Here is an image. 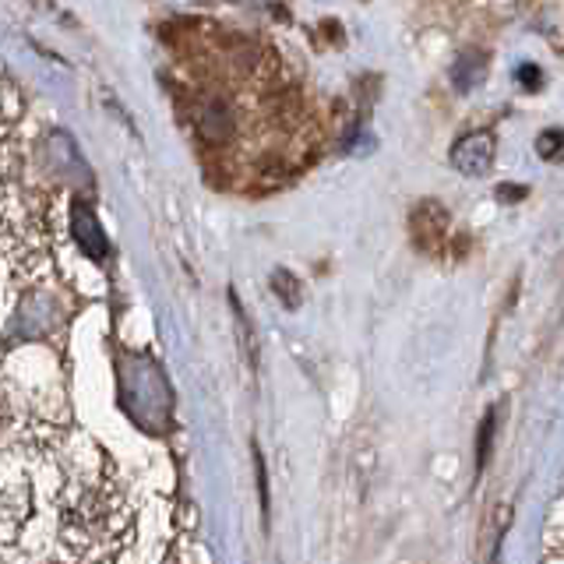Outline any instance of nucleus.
Segmentation results:
<instances>
[{
    "mask_svg": "<svg viewBox=\"0 0 564 564\" xmlns=\"http://www.w3.org/2000/svg\"><path fill=\"white\" fill-rule=\"evenodd\" d=\"M61 322V304L53 300L50 293H32L22 300V307H18L14 322L8 328V339H40V335L53 332Z\"/></svg>",
    "mask_w": 564,
    "mask_h": 564,
    "instance_id": "nucleus-1",
    "label": "nucleus"
},
{
    "mask_svg": "<svg viewBox=\"0 0 564 564\" xmlns=\"http://www.w3.org/2000/svg\"><path fill=\"white\" fill-rule=\"evenodd\" d=\"M70 226H75V237H78V243H82V251H85L88 258L102 261L106 251H110V243H106V234H102V226H99V219H96L93 205L75 202V208H70Z\"/></svg>",
    "mask_w": 564,
    "mask_h": 564,
    "instance_id": "nucleus-2",
    "label": "nucleus"
},
{
    "mask_svg": "<svg viewBox=\"0 0 564 564\" xmlns=\"http://www.w3.org/2000/svg\"><path fill=\"white\" fill-rule=\"evenodd\" d=\"M452 159H455V166L476 176V173H484L490 166V159H494V141L490 134H473L466 141H458V145L452 149Z\"/></svg>",
    "mask_w": 564,
    "mask_h": 564,
    "instance_id": "nucleus-3",
    "label": "nucleus"
}]
</instances>
